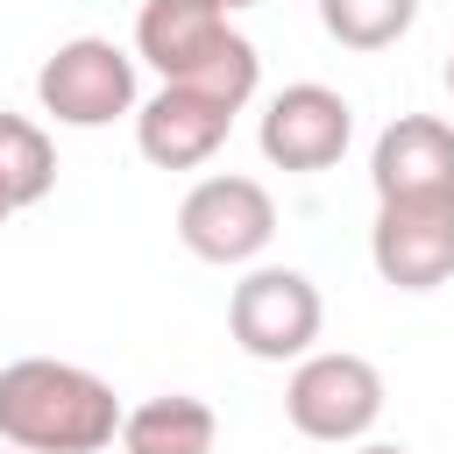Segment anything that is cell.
<instances>
[{
	"mask_svg": "<svg viewBox=\"0 0 454 454\" xmlns=\"http://www.w3.org/2000/svg\"><path fill=\"white\" fill-rule=\"evenodd\" d=\"M419 21V0H319V28L340 50H390Z\"/></svg>",
	"mask_w": 454,
	"mask_h": 454,
	"instance_id": "13",
	"label": "cell"
},
{
	"mask_svg": "<svg viewBox=\"0 0 454 454\" xmlns=\"http://www.w3.org/2000/svg\"><path fill=\"white\" fill-rule=\"evenodd\" d=\"M220 7H227V14H234V7H255V0H220Z\"/></svg>",
	"mask_w": 454,
	"mask_h": 454,
	"instance_id": "15",
	"label": "cell"
},
{
	"mask_svg": "<svg viewBox=\"0 0 454 454\" xmlns=\"http://www.w3.org/2000/svg\"><path fill=\"white\" fill-rule=\"evenodd\" d=\"M447 92H454V57H447Z\"/></svg>",
	"mask_w": 454,
	"mask_h": 454,
	"instance_id": "16",
	"label": "cell"
},
{
	"mask_svg": "<svg viewBox=\"0 0 454 454\" xmlns=\"http://www.w3.org/2000/svg\"><path fill=\"white\" fill-rule=\"evenodd\" d=\"M255 142H262V156H270L277 170H333V163L348 156V142H355V106H348L333 85L298 78V85H284V92L262 106Z\"/></svg>",
	"mask_w": 454,
	"mask_h": 454,
	"instance_id": "8",
	"label": "cell"
},
{
	"mask_svg": "<svg viewBox=\"0 0 454 454\" xmlns=\"http://www.w3.org/2000/svg\"><path fill=\"white\" fill-rule=\"evenodd\" d=\"M50 184H57V149H50V135H43L28 114H0V199H7V213L50 199Z\"/></svg>",
	"mask_w": 454,
	"mask_h": 454,
	"instance_id": "12",
	"label": "cell"
},
{
	"mask_svg": "<svg viewBox=\"0 0 454 454\" xmlns=\"http://www.w3.org/2000/svg\"><path fill=\"white\" fill-rule=\"evenodd\" d=\"M234 114H241V106H227V99H213V92H199V85H163V92H149V99L135 106V149H142L156 170H199V163L227 142Z\"/></svg>",
	"mask_w": 454,
	"mask_h": 454,
	"instance_id": "9",
	"label": "cell"
},
{
	"mask_svg": "<svg viewBox=\"0 0 454 454\" xmlns=\"http://www.w3.org/2000/svg\"><path fill=\"white\" fill-rule=\"evenodd\" d=\"M355 454H411V447H397V440H355Z\"/></svg>",
	"mask_w": 454,
	"mask_h": 454,
	"instance_id": "14",
	"label": "cell"
},
{
	"mask_svg": "<svg viewBox=\"0 0 454 454\" xmlns=\"http://www.w3.org/2000/svg\"><path fill=\"white\" fill-rule=\"evenodd\" d=\"M319 319H326L319 284L305 270H284V262H262V270H248L227 291V333L255 362H298V355H312Z\"/></svg>",
	"mask_w": 454,
	"mask_h": 454,
	"instance_id": "5",
	"label": "cell"
},
{
	"mask_svg": "<svg viewBox=\"0 0 454 454\" xmlns=\"http://www.w3.org/2000/svg\"><path fill=\"white\" fill-rule=\"evenodd\" d=\"M35 99L57 128H114L121 114L142 106L135 92V57L106 35H71L43 57L35 71Z\"/></svg>",
	"mask_w": 454,
	"mask_h": 454,
	"instance_id": "4",
	"label": "cell"
},
{
	"mask_svg": "<svg viewBox=\"0 0 454 454\" xmlns=\"http://www.w3.org/2000/svg\"><path fill=\"white\" fill-rule=\"evenodd\" d=\"M14 454H21V447H14Z\"/></svg>",
	"mask_w": 454,
	"mask_h": 454,
	"instance_id": "17",
	"label": "cell"
},
{
	"mask_svg": "<svg viewBox=\"0 0 454 454\" xmlns=\"http://www.w3.org/2000/svg\"><path fill=\"white\" fill-rule=\"evenodd\" d=\"M376 199H440L454 192V128L440 114H397L369 149Z\"/></svg>",
	"mask_w": 454,
	"mask_h": 454,
	"instance_id": "10",
	"label": "cell"
},
{
	"mask_svg": "<svg viewBox=\"0 0 454 454\" xmlns=\"http://www.w3.org/2000/svg\"><path fill=\"white\" fill-rule=\"evenodd\" d=\"M270 234H277V199H270L255 177L220 170V177H199V184L177 199V241H184L199 262H213V270L255 262V255L270 248Z\"/></svg>",
	"mask_w": 454,
	"mask_h": 454,
	"instance_id": "6",
	"label": "cell"
},
{
	"mask_svg": "<svg viewBox=\"0 0 454 454\" xmlns=\"http://www.w3.org/2000/svg\"><path fill=\"white\" fill-rule=\"evenodd\" d=\"M369 262L397 291H440L454 277V192H440V199H376Z\"/></svg>",
	"mask_w": 454,
	"mask_h": 454,
	"instance_id": "7",
	"label": "cell"
},
{
	"mask_svg": "<svg viewBox=\"0 0 454 454\" xmlns=\"http://www.w3.org/2000/svg\"><path fill=\"white\" fill-rule=\"evenodd\" d=\"M121 454H213L220 440V419L206 397L192 390H163V397H142L135 411H121Z\"/></svg>",
	"mask_w": 454,
	"mask_h": 454,
	"instance_id": "11",
	"label": "cell"
},
{
	"mask_svg": "<svg viewBox=\"0 0 454 454\" xmlns=\"http://www.w3.org/2000/svg\"><path fill=\"white\" fill-rule=\"evenodd\" d=\"M284 419L319 447H355L383 419V369L369 355H348V348L298 355V369L284 383Z\"/></svg>",
	"mask_w": 454,
	"mask_h": 454,
	"instance_id": "3",
	"label": "cell"
},
{
	"mask_svg": "<svg viewBox=\"0 0 454 454\" xmlns=\"http://www.w3.org/2000/svg\"><path fill=\"white\" fill-rule=\"evenodd\" d=\"M121 433V397L106 376L57 362V355H21L0 369V440L21 454H99Z\"/></svg>",
	"mask_w": 454,
	"mask_h": 454,
	"instance_id": "1",
	"label": "cell"
},
{
	"mask_svg": "<svg viewBox=\"0 0 454 454\" xmlns=\"http://www.w3.org/2000/svg\"><path fill=\"white\" fill-rule=\"evenodd\" d=\"M135 57L163 78V85H199L227 106L255 99L262 57L255 43L227 21L220 0H142L135 14Z\"/></svg>",
	"mask_w": 454,
	"mask_h": 454,
	"instance_id": "2",
	"label": "cell"
}]
</instances>
